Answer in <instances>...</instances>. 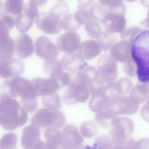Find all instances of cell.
Masks as SVG:
<instances>
[{"label": "cell", "mask_w": 149, "mask_h": 149, "mask_svg": "<svg viewBox=\"0 0 149 149\" xmlns=\"http://www.w3.org/2000/svg\"><path fill=\"white\" fill-rule=\"evenodd\" d=\"M27 111L15 98L5 94L0 95V123L5 130L12 131L24 125Z\"/></svg>", "instance_id": "obj_1"}, {"label": "cell", "mask_w": 149, "mask_h": 149, "mask_svg": "<svg viewBox=\"0 0 149 149\" xmlns=\"http://www.w3.org/2000/svg\"><path fill=\"white\" fill-rule=\"evenodd\" d=\"M131 52L136 66L139 81L141 83H149V30L142 31L136 36Z\"/></svg>", "instance_id": "obj_2"}, {"label": "cell", "mask_w": 149, "mask_h": 149, "mask_svg": "<svg viewBox=\"0 0 149 149\" xmlns=\"http://www.w3.org/2000/svg\"><path fill=\"white\" fill-rule=\"evenodd\" d=\"M1 93L14 98L20 97V101L36 99L37 93L31 81L22 77L6 80L0 87Z\"/></svg>", "instance_id": "obj_3"}, {"label": "cell", "mask_w": 149, "mask_h": 149, "mask_svg": "<svg viewBox=\"0 0 149 149\" xmlns=\"http://www.w3.org/2000/svg\"><path fill=\"white\" fill-rule=\"evenodd\" d=\"M109 132L114 149H126L127 141L134 131L132 121L129 118L117 117L113 120Z\"/></svg>", "instance_id": "obj_4"}, {"label": "cell", "mask_w": 149, "mask_h": 149, "mask_svg": "<svg viewBox=\"0 0 149 149\" xmlns=\"http://www.w3.org/2000/svg\"><path fill=\"white\" fill-rule=\"evenodd\" d=\"M69 73L70 80L63 97V102L69 105H73L77 102H86L90 94L87 84L77 77L75 72Z\"/></svg>", "instance_id": "obj_5"}, {"label": "cell", "mask_w": 149, "mask_h": 149, "mask_svg": "<svg viewBox=\"0 0 149 149\" xmlns=\"http://www.w3.org/2000/svg\"><path fill=\"white\" fill-rule=\"evenodd\" d=\"M31 121V124L38 127L59 129L64 125L66 119L63 113L60 111H53L43 108L33 115Z\"/></svg>", "instance_id": "obj_6"}, {"label": "cell", "mask_w": 149, "mask_h": 149, "mask_svg": "<svg viewBox=\"0 0 149 149\" xmlns=\"http://www.w3.org/2000/svg\"><path fill=\"white\" fill-rule=\"evenodd\" d=\"M139 104L129 97L115 95L111 97L106 105L107 111L116 115H132L137 112Z\"/></svg>", "instance_id": "obj_7"}, {"label": "cell", "mask_w": 149, "mask_h": 149, "mask_svg": "<svg viewBox=\"0 0 149 149\" xmlns=\"http://www.w3.org/2000/svg\"><path fill=\"white\" fill-rule=\"evenodd\" d=\"M99 77L105 83L114 82L118 77L117 64L116 60L110 55H101L97 62Z\"/></svg>", "instance_id": "obj_8"}, {"label": "cell", "mask_w": 149, "mask_h": 149, "mask_svg": "<svg viewBox=\"0 0 149 149\" xmlns=\"http://www.w3.org/2000/svg\"><path fill=\"white\" fill-rule=\"evenodd\" d=\"M61 20L49 13L41 12L36 17L35 22L38 28L45 33L54 35L59 33L62 28Z\"/></svg>", "instance_id": "obj_9"}, {"label": "cell", "mask_w": 149, "mask_h": 149, "mask_svg": "<svg viewBox=\"0 0 149 149\" xmlns=\"http://www.w3.org/2000/svg\"><path fill=\"white\" fill-rule=\"evenodd\" d=\"M40 130L33 125L25 127L23 130L21 143L24 149L46 148L45 142L40 138Z\"/></svg>", "instance_id": "obj_10"}, {"label": "cell", "mask_w": 149, "mask_h": 149, "mask_svg": "<svg viewBox=\"0 0 149 149\" xmlns=\"http://www.w3.org/2000/svg\"><path fill=\"white\" fill-rule=\"evenodd\" d=\"M35 51L40 58L46 60L56 58L60 53L58 46L44 36H39L36 39Z\"/></svg>", "instance_id": "obj_11"}, {"label": "cell", "mask_w": 149, "mask_h": 149, "mask_svg": "<svg viewBox=\"0 0 149 149\" xmlns=\"http://www.w3.org/2000/svg\"><path fill=\"white\" fill-rule=\"evenodd\" d=\"M61 133V149H79L83 146L84 139L74 125L67 124L63 129Z\"/></svg>", "instance_id": "obj_12"}, {"label": "cell", "mask_w": 149, "mask_h": 149, "mask_svg": "<svg viewBox=\"0 0 149 149\" xmlns=\"http://www.w3.org/2000/svg\"><path fill=\"white\" fill-rule=\"evenodd\" d=\"M24 69L23 61L18 58L11 57L0 60V76L8 79L21 75Z\"/></svg>", "instance_id": "obj_13"}, {"label": "cell", "mask_w": 149, "mask_h": 149, "mask_svg": "<svg viewBox=\"0 0 149 149\" xmlns=\"http://www.w3.org/2000/svg\"><path fill=\"white\" fill-rule=\"evenodd\" d=\"M101 23L106 31L113 33H119L125 31L126 20L124 14L108 11Z\"/></svg>", "instance_id": "obj_14"}, {"label": "cell", "mask_w": 149, "mask_h": 149, "mask_svg": "<svg viewBox=\"0 0 149 149\" xmlns=\"http://www.w3.org/2000/svg\"><path fill=\"white\" fill-rule=\"evenodd\" d=\"M81 41L80 37L77 33L70 31L61 35L57 39V44L60 50L70 53L78 50Z\"/></svg>", "instance_id": "obj_15"}, {"label": "cell", "mask_w": 149, "mask_h": 149, "mask_svg": "<svg viewBox=\"0 0 149 149\" xmlns=\"http://www.w3.org/2000/svg\"><path fill=\"white\" fill-rule=\"evenodd\" d=\"M33 45L30 36L21 33L16 37L15 41V53L20 58H25L31 56L33 51Z\"/></svg>", "instance_id": "obj_16"}, {"label": "cell", "mask_w": 149, "mask_h": 149, "mask_svg": "<svg viewBox=\"0 0 149 149\" xmlns=\"http://www.w3.org/2000/svg\"><path fill=\"white\" fill-rule=\"evenodd\" d=\"M31 81L36 91L37 97L50 95L58 90L54 81L50 77L36 78Z\"/></svg>", "instance_id": "obj_17"}, {"label": "cell", "mask_w": 149, "mask_h": 149, "mask_svg": "<svg viewBox=\"0 0 149 149\" xmlns=\"http://www.w3.org/2000/svg\"><path fill=\"white\" fill-rule=\"evenodd\" d=\"M102 49L97 41L91 39L82 43L78 49V53L84 61L88 60L98 56Z\"/></svg>", "instance_id": "obj_18"}, {"label": "cell", "mask_w": 149, "mask_h": 149, "mask_svg": "<svg viewBox=\"0 0 149 149\" xmlns=\"http://www.w3.org/2000/svg\"><path fill=\"white\" fill-rule=\"evenodd\" d=\"M9 32L0 31V60L12 57L15 54V41Z\"/></svg>", "instance_id": "obj_19"}, {"label": "cell", "mask_w": 149, "mask_h": 149, "mask_svg": "<svg viewBox=\"0 0 149 149\" xmlns=\"http://www.w3.org/2000/svg\"><path fill=\"white\" fill-rule=\"evenodd\" d=\"M61 61L63 69L70 72L78 70L85 63L79 54L76 52L65 54Z\"/></svg>", "instance_id": "obj_20"}, {"label": "cell", "mask_w": 149, "mask_h": 149, "mask_svg": "<svg viewBox=\"0 0 149 149\" xmlns=\"http://www.w3.org/2000/svg\"><path fill=\"white\" fill-rule=\"evenodd\" d=\"M44 136L46 148L61 149L62 135L58 129L47 127L45 131Z\"/></svg>", "instance_id": "obj_21"}, {"label": "cell", "mask_w": 149, "mask_h": 149, "mask_svg": "<svg viewBox=\"0 0 149 149\" xmlns=\"http://www.w3.org/2000/svg\"><path fill=\"white\" fill-rule=\"evenodd\" d=\"M75 73L77 78L87 85L91 80L99 77L98 70L95 67L88 65L86 62Z\"/></svg>", "instance_id": "obj_22"}, {"label": "cell", "mask_w": 149, "mask_h": 149, "mask_svg": "<svg viewBox=\"0 0 149 149\" xmlns=\"http://www.w3.org/2000/svg\"><path fill=\"white\" fill-rule=\"evenodd\" d=\"M149 95V83L138 84L130 91L129 97L136 103L139 104L144 102Z\"/></svg>", "instance_id": "obj_23"}, {"label": "cell", "mask_w": 149, "mask_h": 149, "mask_svg": "<svg viewBox=\"0 0 149 149\" xmlns=\"http://www.w3.org/2000/svg\"><path fill=\"white\" fill-rule=\"evenodd\" d=\"M127 43L121 41L114 44L110 49V55L116 61L124 62L127 58Z\"/></svg>", "instance_id": "obj_24"}, {"label": "cell", "mask_w": 149, "mask_h": 149, "mask_svg": "<svg viewBox=\"0 0 149 149\" xmlns=\"http://www.w3.org/2000/svg\"><path fill=\"white\" fill-rule=\"evenodd\" d=\"M109 97L106 92L92 95L89 103L90 109L92 112L97 113L102 111Z\"/></svg>", "instance_id": "obj_25"}, {"label": "cell", "mask_w": 149, "mask_h": 149, "mask_svg": "<svg viewBox=\"0 0 149 149\" xmlns=\"http://www.w3.org/2000/svg\"><path fill=\"white\" fill-rule=\"evenodd\" d=\"M91 19L101 23L102 20L108 12V9L99 2H95L92 4L89 9Z\"/></svg>", "instance_id": "obj_26"}, {"label": "cell", "mask_w": 149, "mask_h": 149, "mask_svg": "<svg viewBox=\"0 0 149 149\" xmlns=\"http://www.w3.org/2000/svg\"><path fill=\"white\" fill-rule=\"evenodd\" d=\"M117 117V115L111 111H102L97 113L95 120L101 127L107 129L111 127L112 122Z\"/></svg>", "instance_id": "obj_27"}, {"label": "cell", "mask_w": 149, "mask_h": 149, "mask_svg": "<svg viewBox=\"0 0 149 149\" xmlns=\"http://www.w3.org/2000/svg\"><path fill=\"white\" fill-rule=\"evenodd\" d=\"M34 19L29 17L25 13L17 15L15 19L16 28L21 33L26 32L33 25Z\"/></svg>", "instance_id": "obj_28"}, {"label": "cell", "mask_w": 149, "mask_h": 149, "mask_svg": "<svg viewBox=\"0 0 149 149\" xmlns=\"http://www.w3.org/2000/svg\"><path fill=\"white\" fill-rule=\"evenodd\" d=\"M116 39V37L114 33L106 30L102 31L97 40L103 51L107 52L115 43Z\"/></svg>", "instance_id": "obj_29"}, {"label": "cell", "mask_w": 149, "mask_h": 149, "mask_svg": "<svg viewBox=\"0 0 149 149\" xmlns=\"http://www.w3.org/2000/svg\"><path fill=\"white\" fill-rule=\"evenodd\" d=\"M42 101L45 107L52 111H58L61 107L60 97L57 93L43 97Z\"/></svg>", "instance_id": "obj_30"}, {"label": "cell", "mask_w": 149, "mask_h": 149, "mask_svg": "<svg viewBox=\"0 0 149 149\" xmlns=\"http://www.w3.org/2000/svg\"><path fill=\"white\" fill-rule=\"evenodd\" d=\"M43 69L51 76L62 71L63 68L61 61L54 58L46 60L43 64Z\"/></svg>", "instance_id": "obj_31"}, {"label": "cell", "mask_w": 149, "mask_h": 149, "mask_svg": "<svg viewBox=\"0 0 149 149\" xmlns=\"http://www.w3.org/2000/svg\"><path fill=\"white\" fill-rule=\"evenodd\" d=\"M81 134L85 138L92 139L97 135L98 130L96 124L92 121L83 122L80 127Z\"/></svg>", "instance_id": "obj_32"}, {"label": "cell", "mask_w": 149, "mask_h": 149, "mask_svg": "<svg viewBox=\"0 0 149 149\" xmlns=\"http://www.w3.org/2000/svg\"><path fill=\"white\" fill-rule=\"evenodd\" d=\"M5 10L8 13L17 15L22 13L24 9L23 0H6Z\"/></svg>", "instance_id": "obj_33"}, {"label": "cell", "mask_w": 149, "mask_h": 149, "mask_svg": "<svg viewBox=\"0 0 149 149\" xmlns=\"http://www.w3.org/2000/svg\"><path fill=\"white\" fill-rule=\"evenodd\" d=\"M48 0H29L28 3L24 6V13L29 17L34 18L38 14V6L44 5Z\"/></svg>", "instance_id": "obj_34"}, {"label": "cell", "mask_w": 149, "mask_h": 149, "mask_svg": "<svg viewBox=\"0 0 149 149\" xmlns=\"http://www.w3.org/2000/svg\"><path fill=\"white\" fill-rule=\"evenodd\" d=\"M61 26L64 30L70 31H74L79 29L81 26L76 20L74 14L67 15L61 20Z\"/></svg>", "instance_id": "obj_35"}, {"label": "cell", "mask_w": 149, "mask_h": 149, "mask_svg": "<svg viewBox=\"0 0 149 149\" xmlns=\"http://www.w3.org/2000/svg\"><path fill=\"white\" fill-rule=\"evenodd\" d=\"M100 23L93 20L88 21L85 25V31L87 35L93 39H97L102 32Z\"/></svg>", "instance_id": "obj_36"}, {"label": "cell", "mask_w": 149, "mask_h": 149, "mask_svg": "<svg viewBox=\"0 0 149 149\" xmlns=\"http://www.w3.org/2000/svg\"><path fill=\"white\" fill-rule=\"evenodd\" d=\"M17 142L16 134L13 132L5 134L0 141V149H16Z\"/></svg>", "instance_id": "obj_37"}, {"label": "cell", "mask_w": 149, "mask_h": 149, "mask_svg": "<svg viewBox=\"0 0 149 149\" xmlns=\"http://www.w3.org/2000/svg\"><path fill=\"white\" fill-rule=\"evenodd\" d=\"M114 84L116 92L121 96L127 94L132 86L131 82L125 78L120 79L117 82H114Z\"/></svg>", "instance_id": "obj_38"}, {"label": "cell", "mask_w": 149, "mask_h": 149, "mask_svg": "<svg viewBox=\"0 0 149 149\" xmlns=\"http://www.w3.org/2000/svg\"><path fill=\"white\" fill-rule=\"evenodd\" d=\"M94 147L102 149L114 148L113 146L109 136L105 134H102L95 139Z\"/></svg>", "instance_id": "obj_39"}, {"label": "cell", "mask_w": 149, "mask_h": 149, "mask_svg": "<svg viewBox=\"0 0 149 149\" xmlns=\"http://www.w3.org/2000/svg\"><path fill=\"white\" fill-rule=\"evenodd\" d=\"M69 10L70 8L68 4L65 3H60L52 6L49 13L60 18L67 15Z\"/></svg>", "instance_id": "obj_40"}, {"label": "cell", "mask_w": 149, "mask_h": 149, "mask_svg": "<svg viewBox=\"0 0 149 149\" xmlns=\"http://www.w3.org/2000/svg\"><path fill=\"white\" fill-rule=\"evenodd\" d=\"M74 16L76 21L81 25H85L91 20L89 9L86 8L79 7L75 12Z\"/></svg>", "instance_id": "obj_41"}, {"label": "cell", "mask_w": 149, "mask_h": 149, "mask_svg": "<svg viewBox=\"0 0 149 149\" xmlns=\"http://www.w3.org/2000/svg\"><path fill=\"white\" fill-rule=\"evenodd\" d=\"M103 5L108 8H117L123 6V0H98Z\"/></svg>", "instance_id": "obj_42"}, {"label": "cell", "mask_w": 149, "mask_h": 149, "mask_svg": "<svg viewBox=\"0 0 149 149\" xmlns=\"http://www.w3.org/2000/svg\"><path fill=\"white\" fill-rule=\"evenodd\" d=\"M141 114L144 120L149 122V105L146 103L141 108Z\"/></svg>", "instance_id": "obj_43"}, {"label": "cell", "mask_w": 149, "mask_h": 149, "mask_svg": "<svg viewBox=\"0 0 149 149\" xmlns=\"http://www.w3.org/2000/svg\"><path fill=\"white\" fill-rule=\"evenodd\" d=\"M149 148V139L146 138L142 139L137 142V148Z\"/></svg>", "instance_id": "obj_44"}, {"label": "cell", "mask_w": 149, "mask_h": 149, "mask_svg": "<svg viewBox=\"0 0 149 149\" xmlns=\"http://www.w3.org/2000/svg\"><path fill=\"white\" fill-rule=\"evenodd\" d=\"M79 7L86 8L91 6L94 0H77Z\"/></svg>", "instance_id": "obj_45"}, {"label": "cell", "mask_w": 149, "mask_h": 149, "mask_svg": "<svg viewBox=\"0 0 149 149\" xmlns=\"http://www.w3.org/2000/svg\"><path fill=\"white\" fill-rule=\"evenodd\" d=\"M147 17L143 21V23L145 26L149 28V9L147 13Z\"/></svg>", "instance_id": "obj_46"}, {"label": "cell", "mask_w": 149, "mask_h": 149, "mask_svg": "<svg viewBox=\"0 0 149 149\" xmlns=\"http://www.w3.org/2000/svg\"><path fill=\"white\" fill-rule=\"evenodd\" d=\"M140 1L144 6L149 9V0H140Z\"/></svg>", "instance_id": "obj_47"}, {"label": "cell", "mask_w": 149, "mask_h": 149, "mask_svg": "<svg viewBox=\"0 0 149 149\" xmlns=\"http://www.w3.org/2000/svg\"><path fill=\"white\" fill-rule=\"evenodd\" d=\"M146 103L149 105V96L147 98V102Z\"/></svg>", "instance_id": "obj_48"}, {"label": "cell", "mask_w": 149, "mask_h": 149, "mask_svg": "<svg viewBox=\"0 0 149 149\" xmlns=\"http://www.w3.org/2000/svg\"><path fill=\"white\" fill-rule=\"evenodd\" d=\"M126 1H128V2H133L134 1L136 0H126Z\"/></svg>", "instance_id": "obj_49"}, {"label": "cell", "mask_w": 149, "mask_h": 149, "mask_svg": "<svg viewBox=\"0 0 149 149\" xmlns=\"http://www.w3.org/2000/svg\"><path fill=\"white\" fill-rule=\"evenodd\" d=\"M56 1H57L58 2H62L65 0H55Z\"/></svg>", "instance_id": "obj_50"}]
</instances>
